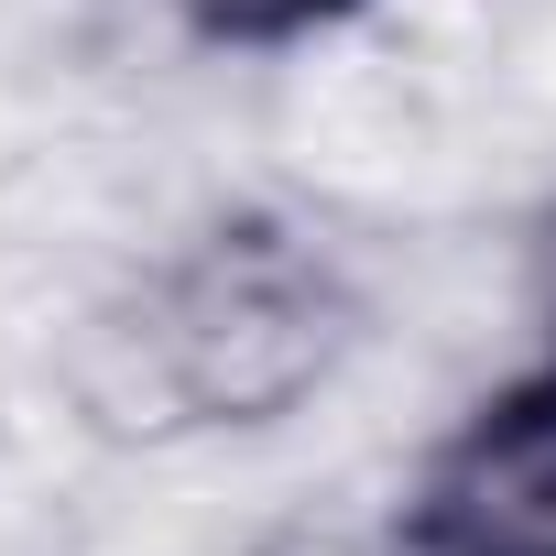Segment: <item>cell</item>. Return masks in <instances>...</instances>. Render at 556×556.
I'll return each instance as SVG.
<instances>
[{"label": "cell", "mask_w": 556, "mask_h": 556, "mask_svg": "<svg viewBox=\"0 0 556 556\" xmlns=\"http://www.w3.org/2000/svg\"><path fill=\"white\" fill-rule=\"evenodd\" d=\"M393 545L404 556H556V361L502 382L426 447L393 513Z\"/></svg>", "instance_id": "7a4b0ae2"}, {"label": "cell", "mask_w": 556, "mask_h": 556, "mask_svg": "<svg viewBox=\"0 0 556 556\" xmlns=\"http://www.w3.org/2000/svg\"><path fill=\"white\" fill-rule=\"evenodd\" d=\"M339 328H350V295L339 273L273 218H240L218 229L207 251H186L153 306H142V371L153 393L186 415V426H240V415H273L295 404L328 361H339Z\"/></svg>", "instance_id": "6da1fadb"}, {"label": "cell", "mask_w": 556, "mask_h": 556, "mask_svg": "<svg viewBox=\"0 0 556 556\" xmlns=\"http://www.w3.org/2000/svg\"><path fill=\"white\" fill-rule=\"evenodd\" d=\"M361 0H175V23L197 34V45H306V34H328V23H350Z\"/></svg>", "instance_id": "3957f363"}]
</instances>
